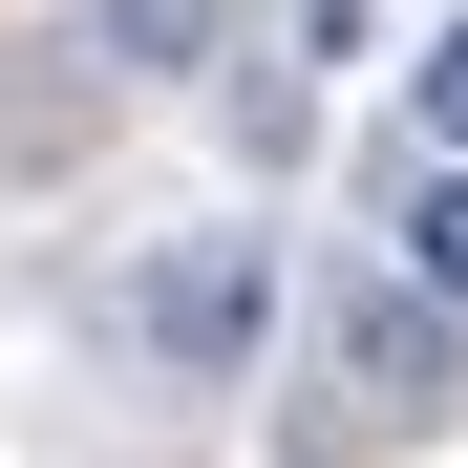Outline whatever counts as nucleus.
<instances>
[{
	"instance_id": "5",
	"label": "nucleus",
	"mask_w": 468,
	"mask_h": 468,
	"mask_svg": "<svg viewBox=\"0 0 468 468\" xmlns=\"http://www.w3.org/2000/svg\"><path fill=\"white\" fill-rule=\"evenodd\" d=\"M405 107H426V149H468V22H447V43L405 64Z\"/></svg>"
},
{
	"instance_id": "4",
	"label": "nucleus",
	"mask_w": 468,
	"mask_h": 468,
	"mask_svg": "<svg viewBox=\"0 0 468 468\" xmlns=\"http://www.w3.org/2000/svg\"><path fill=\"white\" fill-rule=\"evenodd\" d=\"M192 43H213V0H107V43H86V64H192Z\"/></svg>"
},
{
	"instance_id": "2",
	"label": "nucleus",
	"mask_w": 468,
	"mask_h": 468,
	"mask_svg": "<svg viewBox=\"0 0 468 468\" xmlns=\"http://www.w3.org/2000/svg\"><path fill=\"white\" fill-rule=\"evenodd\" d=\"M128 341L171 362V383H234L277 341V234H171V256L128 277Z\"/></svg>"
},
{
	"instance_id": "1",
	"label": "nucleus",
	"mask_w": 468,
	"mask_h": 468,
	"mask_svg": "<svg viewBox=\"0 0 468 468\" xmlns=\"http://www.w3.org/2000/svg\"><path fill=\"white\" fill-rule=\"evenodd\" d=\"M468 405V320L426 277H362L341 320H320V405H298V468H362V447H405Z\"/></svg>"
},
{
	"instance_id": "3",
	"label": "nucleus",
	"mask_w": 468,
	"mask_h": 468,
	"mask_svg": "<svg viewBox=\"0 0 468 468\" xmlns=\"http://www.w3.org/2000/svg\"><path fill=\"white\" fill-rule=\"evenodd\" d=\"M405 277L468 320V149H426V171H405Z\"/></svg>"
}]
</instances>
